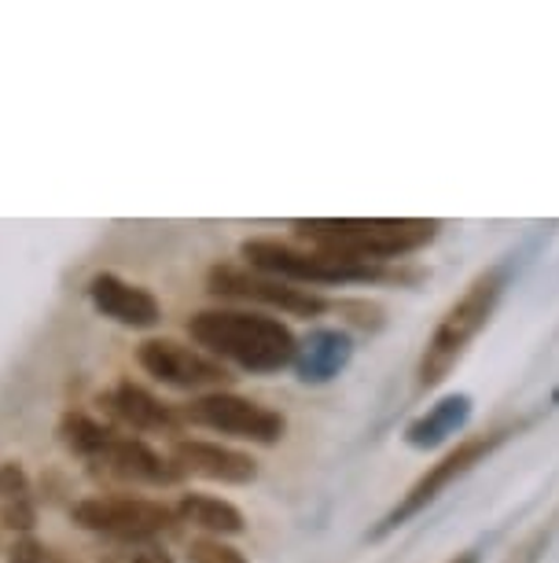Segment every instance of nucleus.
Here are the masks:
<instances>
[{"instance_id":"f257e3e1","label":"nucleus","mask_w":559,"mask_h":563,"mask_svg":"<svg viewBox=\"0 0 559 563\" xmlns=\"http://www.w3.org/2000/svg\"><path fill=\"white\" fill-rule=\"evenodd\" d=\"M188 335L199 350L217 357L221 365H236L250 376H272L294 365L299 335L280 317L261 310H199L188 321Z\"/></svg>"},{"instance_id":"f03ea898","label":"nucleus","mask_w":559,"mask_h":563,"mask_svg":"<svg viewBox=\"0 0 559 563\" xmlns=\"http://www.w3.org/2000/svg\"><path fill=\"white\" fill-rule=\"evenodd\" d=\"M305 247L343 254L357 262H402L438 240L441 221L435 218H310L291 221Z\"/></svg>"},{"instance_id":"7ed1b4c3","label":"nucleus","mask_w":559,"mask_h":563,"mask_svg":"<svg viewBox=\"0 0 559 563\" xmlns=\"http://www.w3.org/2000/svg\"><path fill=\"white\" fill-rule=\"evenodd\" d=\"M239 254L250 269L277 276V280L299 284V288H354V284H413L416 269L402 265H379V262H357L343 254H324L313 247H294V243L255 236L239 243Z\"/></svg>"},{"instance_id":"20e7f679","label":"nucleus","mask_w":559,"mask_h":563,"mask_svg":"<svg viewBox=\"0 0 559 563\" xmlns=\"http://www.w3.org/2000/svg\"><path fill=\"white\" fill-rule=\"evenodd\" d=\"M508 288V273L501 265L482 269L468 288L460 291V299L441 313L435 332L427 335L424 354L416 361V384L420 390H435L452 376V368L460 365L468 346L479 339V332L493 321L501 306V295Z\"/></svg>"},{"instance_id":"39448f33","label":"nucleus","mask_w":559,"mask_h":563,"mask_svg":"<svg viewBox=\"0 0 559 563\" xmlns=\"http://www.w3.org/2000/svg\"><path fill=\"white\" fill-rule=\"evenodd\" d=\"M515 431H519V428H512V423H508V428H493V431L468 434V439H460L449 453H441L438 461L431 464L427 472L420 475V479H416L413 486H409V490L402 494V501H398L383 519H379V527H376L368 538L379 541V538L394 534L398 527H405L409 519H416L420 512H424V508L435 505L438 497L446 494L452 483L463 479V475H468L471 467H479L482 461H487V456L497 453L501 445L508 442Z\"/></svg>"},{"instance_id":"423d86ee","label":"nucleus","mask_w":559,"mask_h":563,"mask_svg":"<svg viewBox=\"0 0 559 563\" xmlns=\"http://www.w3.org/2000/svg\"><path fill=\"white\" fill-rule=\"evenodd\" d=\"M177 412H181V423L221 431V434H228V439L255 442V445H277L283 442V434H288L283 412L261 406V401H250L244 395H232V390L195 395L192 401L177 406Z\"/></svg>"},{"instance_id":"0eeeda50","label":"nucleus","mask_w":559,"mask_h":563,"mask_svg":"<svg viewBox=\"0 0 559 563\" xmlns=\"http://www.w3.org/2000/svg\"><path fill=\"white\" fill-rule=\"evenodd\" d=\"M74 523L81 530H92V534H103L119 545H136V541H155L158 534H166L177 523V512L170 505L152 501V497H111V494H97L86 497L70 508Z\"/></svg>"},{"instance_id":"6e6552de","label":"nucleus","mask_w":559,"mask_h":563,"mask_svg":"<svg viewBox=\"0 0 559 563\" xmlns=\"http://www.w3.org/2000/svg\"><path fill=\"white\" fill-rule=\"evenodd\" d=\"M206 291L217 295V299L255 302L291 317H321L332 310V302L321 291L299 288V284L277 280V276L247 269V265H228V262H221L206 273Z\"/></svg>"},{"instance_id":"1a4fd4ad","label":"nucleus","mask_w":559,"mask_h":563,"mask_svg":"<svg viewBox=\"0 0 559 563\" xmlns=\"http://www.w3.org/2000/svg\"><path fill=\"white\" fill-rule=\"evenodd\" d=\"M136 361L158 384L174 390H192V395H210V390H221L236 379L228 365H221L206 350L181 343V339H144L136 346Z\"/></svg>"},{"instance_id":"9d476101","label":"nucleus","mask_w":559,"mask_h":563,"mask_svg":"<svg viewBox=\"0 0 559 563\" xmlns=\"http://www.w3.org/2000/svg\"><path fill=\"white\" fill-rule=\"evenodd\" d=\"M170 461L181 467V475H195L206 483L247 486L258 479V461L250 453H239L232 445L206 439H177Z\"/></svg>"},{"instance_id":"9b49d317","label":"nucleus","mask_w":559,"mask_h":563,"mask_svg":"<svg viewBox=\"0 0 559 563\" xmlns=\"http://www.w3.org/2000/svg\"><path fill=\"white\" fill-rule=\"evenodd\" d=\"M92 310L122 328H155L163 321V306L141 284L122 280L119 273H97L89 280Z\"/></svg>"},{"instance_id":"f8f14e48","label":"nucleus","mask_w":559,"mask_h":563,"mask_svg":"<svg viewBox=\"0 0 559 563\" xmlns=\"http://www.w3.org/2000/svg\"><path fill=\"white\" fill-rule=\"evenodd\" d=\"M354 361V335L346 328H310L294 350V376L310 387H324L339 379Z\"/></svg>"},{"instance_id":"ddd939ff","label":"nucleus","mask_w":559,"mask_h":563,"mask_svg":"<svg viewBox=\"0 0 559 563\" xmlns=\"http://www.w3.org/2000/svg\"><path fill=\"white\" fill-rule=\"evenodd\" d=\"M100 464L108 467L111 475H119V479L136 483V486H174L185 479L181 467H177L170 456H163L144 439H133V434H119V439L111 442V450L100 456Z\"/></svg>"},{"instance_id":"4468645a","label":"nucleus","mask_w":559,"mask_h":563,"mask_svg":"<svg viewBox=\"0 0 559 563\" xmlns=\"http://www.w3.org/2000/svg\"><path fill=\"white\" fill-rule=\"evenodd\" d=\"M100 401L108 406V412L114 420H122L125 428H133V431H144V434L166 431V434H174L177 428H181V412H177L174 406H166L163 398H155L147 387L133 384V379L114 384Z\"/></svg>"},{"instance_id":"2eb2a0df","label":"nucleus","mask_w":559,"mask_h":563,"mask_svg":"<svg viewBox=\"0 0 559 563\" xmlns=\"http://www.w3.org/2000/svg\"><path fill=\"white\" fill-rule=\"evenodd\" d=\"M471 412H474V401L471 395H446L438 398L435 406H427L420 417H413L405 423V445H413V450H441L446 442H452L457 434L471 423Z\"/></svg>"},{"instance_id":"dca6fc26","label":"nucleus","mask_w":559,"mask_h":563,"mask_svg":"<svg viewBox=\"0 0 559 563\" xmlns=\"http://www.w3.org/2000/svg\"><path fill=\"white\" fill-rule=\"evenodd\" d=\"M177 523H192L195 530H203V538H232L244 534L247 519L236 505L214 494H181V501L174 505Z\"/></svg>"},{"instance_id":"f3484780","label":"nucleus","mask_w":559,"mask_h":563,"mask_svg":"<svg viewBox=\"0 0 559 563\" xmlns=\"http://www.w3.org/2000/svg\"><path fill=\"white\" fill-rule=\"evenodd\" d=\"M119 439L108 423L86 417V412H67V417L59 420V442L67 445L70 453L78 456H89V461H100L103 453L111 450V442Z\"/></svg>"},{"instance_id":"a211bd4d","label":"nucleus","mask_w":559,"mask_h":563,"mask_svg":"<svg viewBox=\"0 0 559 563\" xmlns=\"http://www.w3.org/2000/svg\"><path fill=\"white\" fill-rule=\"evenodd\" d=\"M188 563H250L236 545L225 538H195L188 541Z\"/></svg>"},{"instance_id":"6ab92c4d","label":"nucleus","mask_w":559,"mask_h":563,"mask_svg":"<svg viewBox=\"0 0 559 563\" xmlns=\"http://www.w3.org/2000/svg\"><path fill=\"white\" fill-rule=\"evenodd\" d=\"M103 563H177L170 552L155 541H136V545H119L103 552Z\"/></svg>"},{"instance_id":"aec40b11","label":"nucleus","mask_w":559,"mask_h":563,"mask_svg":"<svg viewBox=\"0 0 559 563\" xmlns=\"http://www.w3.org/2000/svg\"><path fill=\"white\" fill-rule=\"evenodd\" d=\"M30 497V475L19 461L0 464V505L8 501H26Z\"/></svg>"},{"instance_id":"412c9836","label":"nucleus","mask_w":559,"mask_h":563,"mask_svg":"<svg viewBox=\"0 0 559 563\" xmlns=\"http://www.w3.org/2000/svg\"><path fill=\"white\" fill-rule=\"evenodd\" d=\"M0 523L4 527H12V530H19V534H30V530L37 527V508H34V501H8V505H0Z\"/></svg>"},{"instance_id":"4be33fe9","label":"nucleus","mask_w":559,"mask_h":563,"mask_svg":"<svg viewBox=\"0 0 559 563\" xmlns=\"http://www.w3.org/2000/svg\"><path fill=\"white\" fill-rule=\"evenodd\" d=\"M8 563H52V552L41 545L37 538H19L12 549H8Z\"/></svg>"},{"instance_id":"5701e85b","label":"nucleus","mask_w":559,"mask_h":563,"mask_svg":"<svg viewBox=\"0 0 559 563\" xmlns=\"http://www.w3.org/2000/svg\"><path fill=\"white\" fill-rule=\"evenodd\" d=\"M446 563H479V549H463L457 556H449Z\"/></svg>"}]
</instances>
